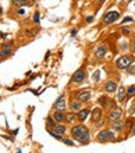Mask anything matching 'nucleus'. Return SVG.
I'll use <instances>...</instances> for the list:
<instances>
[{
	"label": "nucleus",
	"mask_w": 135,
	"mask_h": 153,
	"mask_svg": "<svg viewBox=\"0 0 135 153\" xmlns=\"http://www.w3.org/2000/svg\"><path fill=\"white\" fill-rule=\"evenodd\" d=\"M80 107H81L80 102H74V103H72V109H74V110H78Z\"/></svg>",
	"instance_id": "nucleus-19"
},
{
	"label": "nucleus",
	"mask_w": 135,
	"mask_h": 153,
	"mask_svg": "<svg viewBox=\"0 0 135 153\" xmlns=\"http://www.w3.org/2000/svg\"><path fill=\"white\" fill-rule=\"evenodd\" d=\"M99 76H100V71L98 70L95 73V75H93V81H99Z\"/></svg>",
	"instance_id": "nucleus-21"
},
{
	"label": "nucleus",
	"mask_w": 135,
	"mask_h": 153,
	"mask_svg": "<svg viewBox=\"0 0 135 153\" xmlns=\"http://www.w3.org/2000/svg\"><path fill=\"white\" fill-rule=\"evenodd\" d=\"M119 11H109L107 14H104L103 17V22L104 24H111V22H116V21L119 20Z\"/></svg>",
	"instance_id": "nucleus-3"
},
{
	"label": "nucleus",
	"mask_w": 135,
	"mask_h": 153,
	"mask_svg": "<svg viewBox=\"0 0 135 153\" xmlns=\"http://www.w3.org/2000/svg\"><path fill=\"white\" fill-rule=\"evenodd\" d=\"M131 21H132L131 17H125V18L123 20V22H131Z\"/></svg>",
	"instance_id": "nucleus-24"
},
{
	"label": "nucleus",
	"mask_w": 135,
	"mask_h": 153,
	"mask_svg": "<svg viewBox=\"0 0 135 153\" xmlns=\"http://www.w3.org/2000/svg\"><path fill=\"white\" fill-rule=\"evenodd\" d=\"M106 53H107V46H106V45H100V46H98V49H96L95 54L98 59H104Z\"/></svg>",
	"instance_id": "nucleus-5"
},
{
	"label": "nucleus",
	"mask_w": 135,
	"mask_h": 153,
	"mask_svg": "<svg viewBox=\"0 0 135 153\" xmlns=\"http://www.w3.org/2000/svg\"><path fill=\"white\" fill-rule=\"evenodd\" d=\"M123 32L124 33H130V29H128V28H123Z\"/></svg>",
	"instance_id": "nucleus-26"
},
{
	"label": "nucleus",
	"mask_w": 135,
	"mask_h": 153,
	"mask_svg": "<svg viewBox=\"0 0 135 153\" xmlns=\"http://www.w3.org/2000/svg\"><path fill=\"white\" fill-rule=\"evenodd\" d=\"M54 109H56V110H61V111H63V110L66 109V103H64L63 96L60 97V99H57V100H56V103H54Z\"/></svg>",
	"instance_id": "nucleus-10"
},
{
	"label": "nucleus",
	"mask_w": 135,
	"mask_h": 153,
	"mask_svg": "<svg viewBox=\"0 0 135 153\" xmlns=\"http://www.w3.org/2000/svg\"><path fill=\"white\" fill-rule=\"evenodd\" d=\"M100 117V110L99 109H95L93 113H92V121H98Z\"/></svg>",
	"instance_id": "nucleus-15"
},
{
	"label": "nucleus",
	"mask_w": 135,
	"mask_h": 153,
	"mask_svg": "<svg viewBox=\"0 0 135 153\" xmlns=\"http://www.w3.org/2000/svg\"><path fill=\"white\" fill-rule=\"evenodd\" d=\"M132 50H134V52H135V40H134V42H132Z\"/></svg>",
	"instance_id": "nucleus-28"
},
{
	"label": "nucleus",
	"mask_w": 135,
	"mask_h": 153,
	"mask_svg": "<svg viewBox=\"0 0 135 153\" xmlns=\"http://www.w3.org/2000/svg\"><path fill=\"white\" fill-rule=\"evenodd\" d=\"M84 78H85V73H84L82 70L77 71V73L72 75V81H74V82H81V81H84Z\"/></svg>",
	"instance_id": "nucleus-8"
},
{
	"label": "nucleus",
	"mask_w": 135,
	"mask_h": 153,
	"mask_svg": "<svg viewBox=\"0 0 135 153\" xmlns=\"http://www.w3.org/2000/svg\"><path fill=\"white\" fill-rule=\"evenodd\" d=\"M64 143H66V145H70V146H72V145H74V142H72V141H70V139H66V141H64Z\"/></svg>",
	"instance_id": "nucleus-23"
},
{
	"label": "nucleus",
	"mask_w": 135,
	"mask_h": 153,
	"mask_svg": "<svg viewBox=\"0 0 135 153\" xmlns=\"http://www.w3.org/2000/svg\"><path fill=\"white\" fill-rule=\"evenodd\" d=\"M10 46H11V45L10 43H7L6 45V46H3V50H1V53H0V54H1V56H8V54H10V53H11V49H10Z\"/></svg>",
	"instance_id": "nucleus-12"
},
{
	"label": "nucleus",
	"mask_w": 135,
	"mask_h": 153,
	"mask_svg": "<svg viewBox=\"0 0 135 153\" xmlns=\"http://www.w3.org/2000/svg\"><path fill=\"white\" fill-rule=\"evenodd\" d=\"M54 128H56V132L57 134H64L66 132V128H64L63 125H56Z\"/></svg>",
	"instance_id": "nucleus-18"
},
{
	"label": "nucleus",
	"mask_w": 135,
	"mask_h": 153,
	"mask_svg": "<svg viewBox=\"0 0 135 153\" xmlns=\"http://www.w3.org/2000/svg\"><path fill=\"white\" fill-rule=\"evenodd\" d=\"M67 120H68V121H72V120H74V116H72V114H71V116H68Z\"/></svg>",
	"instance_id": "nucleus-27"
},
{
	"label": "nucleus",
	"mask_w": 135,
	"mask_h": 153,
	"mask_svg": "<svg viewBox=\"0 0 135 153\" xmlns=\"http://www.w3.org/2000/svg\"><path fill=\"white\" fill-rule=\"evenodd\" d=\"M116 89H117V85H116L113 81H109V82H106V85H104V91L109 93L116 92Z\"/></svg>",
	"instance_id": "nucleus-7"
},
{
	"label": "nucleus",
	"mask_w": 135,
	"mask_h": 153,
	"mask_svg": "<svg viewBox=\"0 0 135 153\" xmlns=\"http://www.w3.org/2000/svg\"><path fill=\"white\" fill-rule=\"evenodd\" d=\"M72 137L75 138L78 142H82V143H87L89 141V134H88V129L84 127V125H77L72 128Z\"/></svg>",
	"instance_id": "nucleus-1"
},
{
	"label": "nucleus",
	"mask_w": 135,
	"mask_h": 153,
	"mask_svg": "<svg viewBox=\"0 0 135 153\" xmlns=\"http://www.w3.org/2000/svg\"><path fill=\"white\" fill-rule=\"evenodd\" d=\"M88 114H89V111H88V110H81L80 113H78V120H81V121H84L85 120V118H87L88 117Z\"/></svg>",
	"instance_id": "nucleus-13"
},
{
	"label": "nucleus",
	"mask_w": 135,
	"mask_h": 153,
	"mask_svg": "<svg viewBox=\"0 0 135 153\" xmlns=\"http://www.w3.org/2000/svg\"><path fill=\"white\" fill-rule=\"evenodd\" d=\"M128 95H130V96H132V95H134L135 93V86H131V88H128Z\"/></svg>",
	"instance_id": "nucleus-20"
},
{
	"label": "nucleus",
	"mask_w": 135,
	"mask_h": 153,
	"mask_svg": "<svg viewBox=\"0 0 135 153\" xmlns=\"http://www.w3.org/2000/svg\"><path fill=\"white\" fill-rule=\"evenodd\" d=\"M39 20H40L39 13H35V16H34V21H35V22H39Z\"/></svg>",
	"instance_id": "nucleus-22"
},
{
	"label": "nucleus",
	"mask_w": 135,
	"mask_h": 153,
	"mask_svg": "<svg viewBox=\"0 0 135 153\" xmlns=\"http://www.w3.org/2000/svg\"><path fill=\"white\" fill-rule=\"evenodd\" d=\"M120 117H121V110L120 109H116V110H113L110 113V116H109V120L113 123V121H116V120H120Z\"/></svg>",
	"instance_id": "nucleus-6"
},
{
	"label": "nucleus",
	"mask_w": 135,
	"mask_h": 153,
	"mask_svg": "<svg viewBox=\"0 0 135 153\" xmlns=\"http://www.w3.org/2000/svg\"><path fill=\"white\" fill-rule=\"evenodd\" d=\"M113 128L116 129V131H121V129L124 128V125H123V123L121 121H119V120H116V121H113V125H111Z\"/></svg>",
	"instance_id": "nucleus-11"
},
{
	"label": "nucleus",
	"mask_w": 135,
	"mask_h": 153,
	"mask_svg": "<svg viewBox=\"0 0 135 153\" xmlns=\"http://www.w3.org/2000/svg\"><path fill=\"white\" fill-rule=\"evenodd\" d=\"M128 1H131V0H128Z\"/></svg>",
	"instance_id": "nucleus-31"
},
{
	"label": "nucleus",
	"mask_w": 135,
	"mask_h": 153,
	"mask_svg": "<svg viewBox=\"0 0 135 153\" xmlns=\"http://www.w3.org/2000/svg\"><path fill=\"white\" fill-rule=\"evenodd\" d=\"M13 3L16 6H27V0H13Z\"/></svg>",
	"instance_id": "nucleus-17"
},
{
	"label": "nucleus",
	"mask_w": 135,
	"mask_h": 153,
	"mask_svg": "<svg viewBox=\"0 0 135 153\" xmlns=\"http://www.w3.org/2000/svg\"><path fill=\"white\" fill-rule=\"evenodd\" d=\"M48 123H49V124H50V125H52V127H56V124H54V121H53V120H52V118H49V120H48Z\"/></svg>",
	"instance_id": "nucleus-25"
},
{
	"label": "nucleus",
	"mask_w": 135,
	"mask_h": 153,
	"mask_svg": "<svg viewBox=\"0 0 135 153\" xmlns=\"http://www.w3.org/2000/svg\"><path fill=\"white\" fill-rule=\"evenodd\" d=\"M96 1H98V3H102V1H104V0H96Z\"/></svg>",
	"instance_id": "nucleus-29"
},
{
	"label": "nucleus",
	"mask_w": 135,
	"mask_h": 153,
	"mask_svg": "<svg viewBox=\"0 0 135 153\" xmlns=\"http://www.w3.org/2000/svg\"><path fill=\"white\" fill-rule=\"evenodd\" d=\"M89 97H91V92L89 91H84V92L78 93V100H81V102L89 100Z\"/></svg>",
	"instance_id": "nucleus-9"
},
{
	"label": "nucleus",
	"mask_w": 135,
	"mask_h": 153,
	"mask_svg": "<svg viewBox=\"0 0 135 153\" xmlns=\"http://www.w3.org/2000/svg\"><path fill=\"white\" fill-rule=\"evenodd\" d=\"M124 97H125V89L123 86H120L119 88V100H124Z\"/></svg>",
	"instance_id": "nucleus-16"
},
{
	"label": "nucleus",
	"mask_w": 135,
	"mask_h": 153,
	"mask_svg": "<svg viewBox=\"0 0 135 153\" xmlns=\"http://www.w3.org/2000/svg\"><path fill=\"white\" fill-rule=\"evenodd\" d=\"M64 118H66V117H64V114L61 113V110H57V111L54 113V120L56 121H64Z\"/></svg>",
	"instance_id": "nucleus-14"
},
{
	"label": "nucleus",
	"mask_w": 135,
	"mask_h": 153,
	"mask_svg": "<svg viewBox=\"0 0 135 153\" xmlns=\"http://www.w3.org/2000/svg\"><path fill=\"white\" fill-rule=\"evenodd\" d=\"M134 63V57L132 56H123L117 60V67L119 68H127Z\"/></svg>",
	"instance_id": "nucleus-2"
},
{
	"label": "nucleus",
	"mask_w": 135,
	"mask_h": 153,
	"mask_svg": "<svg viewBox=\"0 0 135 153\" xmlns=\"http://www.w3.org/2000/svg\"><path fill=\"white\" fill-rule=\"evenodd\" d=\"M132 134H135V124H134V129H132Z\"/></svg>",
	"instance_id": "nucleus-30"
},
{
	"label": "nucleus",
	"mask_w": 135,
	"mask_h": 153,
	"mask_svg": "<svg viewBox=\"0 0 135 153\" xmlns=\"http://www.w3.org/2000/svg\"><path fill=\"white\" fill-rule=\"evenodd\" d=\"M113 138H114V134L111 132V131H103V132L99 134L98 139H99L100 142H106V141H111Z\"/></svg>",
	"instance_id": "nucleus-4"
}]
</instances>
